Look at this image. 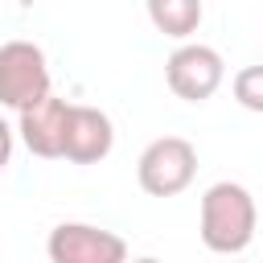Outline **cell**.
Instances as JSON below:
<instances>
[{"label": "cell", "instance_id": "obj_1", "mask_svg": "<svg viewBox=\"0 0 263 263\" xmlns=\"http://www.w3.org/2000/svg\"><path fill=\"white\" fill-rule=\"evenodd\" d=\"M255 222H259V210H255V197L247 185L238 181H218L201 193V218H197V230H201V242L205 251L214 255H242L255 238Z\"/></svg>", "mask_w": 263, "mask_h": 263}, {"label": "cell", "instance_id": "obj_2", "mask_svg": "<svg viewBox=\"0 0 263 263\" xmlns=\"http://www.w3.org/2000/svg\"><path fill=\"white\" fill-rule=\"evenodd\" d=\"M197 177V148L185 136H160L152 140L136 160V181L148 197H177Z\"/></svg>", "mask_w": 263, "mask_h": 263}, {"label": "cell", "instance_id": "obj_3", "mask_svg": "<svg viewBox=\"0 0 263 263\" xmlns=\"http://www.w3.org/2000/svg\"><path fill=\"white\" fill-rule=\"evenodd\" d=\"M49 95V62L33 41H4L0 45V107L25 111Z\"/></svg>", "mask_w": 263, "mask_h": 263}, {"label": "cell", "instance_id": "obj_4", "mask_svg": "<svg viewBox=\"0 0 263 263\" xmlns=\"http://www.w3.org/2000/svg\"><path fill=\"white\" fill-rule=\"evenodd\" d=\"M226 78V62L214 45H201V41H181L168 62H164V82L177 99L185 103H205Z\"/></svg>", "mask_w": 263, "mask_h": 263}, {"label": "cell", "instance_id": "obj_5", "mask_svg": "<svg viewBox=\"0 0 263 263\" xmlns=\"http://www.w3.org/2000/svg\"><path fill=\"white\" fill-rule=\"evenodd\" d=\"M45 255L53 263H123L127 242L115 230H103L90 222H62L49 230Z\"/></svg>", "mask_w": 263, "mask_h": 263}, {"label": "cell", "instance_id": "obj_6", "mask_svg": "<svg viewBox=\"0 0 263 263\" xmlns=\"http://www.w3.org/2000/svg\"><path fill=\"white\" fill-rule=\"evenodd\" d=\"M16 115H21L16 132H21L25 148H29L33 156L58 160V156H62V148H66V119H70V103H66V99H58V95L49 90L45 99H37L33 107H25V111H16Z\"/></svg>", "mask_w": 263, "mask_h": 263}, {"label": "cell", "instance_id": "obj_7", "mask_svg": "<svg viewBox=\"0 0 263 263\" xmlns=\"http://www.w3.org/2000/svg\"><path fill=\"white\" fill-rule=\"evenodd\" d=\"M115 148V127H111V115L99 111V107H82V103H70V119H66V148L62 156L74 160V164H99L107 160Z\"/></svg>", "mask_w": 263, "mask_h": 263}, {"label": "cell", "instance_id": "obj_8", "mask_svg": "<svg viewBox=\"0 0 263 263\" xmlns=\"http://www.w3.org/2000/svg\"><path fill=\"white\" fill-rule=\"evenodd\" d=\"M144 4H148V21L156 25V33L173 41H189L205 16L201 0H144Z\"/></svg>", "mask_w": 263, "mask_h": 263}, {"label": "cell", "instance_id": "obj_9", "mask_svg": "<svg viewBox=\"0 0 263 263\" xmlns=\"http://www.w3.org/2000/svg\"><path fill=\"white\" fill-rule=\"evenodd\" d=\"M230 90H234L238 107H247V111H259V115H263V66H242V70L234 74Z\"/></svg>", "mask_w": 263, "mask_h": 263}, {"label": "cell", "instance_id": "obj_10", "mask_svg": "<svg viewBox=\"0 0 263 263\" xmlns=\"http://www.w3.org/2000/svg\"><path fill=\"white\" fill-rule=\"evenodd\" d=\"M8 160H12V127H8L4 115H0V173L8 168Z\"/></svg>", "mask_w": 263, "mask_h": 263}]
</instances>
